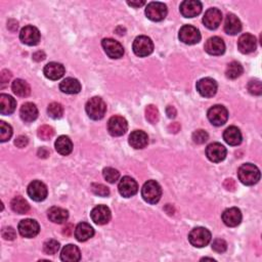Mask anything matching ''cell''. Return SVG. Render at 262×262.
Wrapping results in <instances>:
<instances>
[{
  "mask_svg": "<svg viewBox=\"0 0 262 262\" xmlns=\"http://www.w3.org/2000/svg\"><path fill=\"white\" fill-rule=\"evenodd\" d=\"M240 181L245 185H254L260 180V171L254 164H243L238 170Z\"/></svg>",
  "mask_w": 262,
  "mask_h": 262,
  "instance_id": "cell-1",
  "label": "cell"
},
{
  "mask_svg": "<svg viewBox=\"0 0 262 262\" xmlns=\"http://www.w3.org/2000/svg\"><path fill=\"white\" fill-rule=\"evenodd\" d=\"M86 113L92 120H100L105 117L107 112V105L104 99L95 97L90 98L85 106Z\"/></svg>",
  "mask_w": 262,
  "mask_h": 262,
  "instance_id": "cell-2",
  "label": "cell"
},
{
  "mask_svg": "<svg viewBox=\"0 0 262 262\" xmlns=\"http://www.w3.org/2000/svg\"><path fill=\"white\" fill-rule=\"evenodd\" d=\"M142 196L147 203L152 205L157 204L162 196L161 185L156 180H147L142 189Z\"/></svg>",
  "mask_w": 262,
  "mask_h": 262,
  "instance_id": "cell-3",
  "label": "cell"
},
{
  "mask_svg": "<svg viewBox=\"0 0 262 262\" xmlns=\"http://www.w3.org/2000/svg\"><path fill=\"white\" fill-rule=\"evenodd\" d=\"M189 241L196 248L206 247L211 241V232L205 228H196L190 232Z\"/></svg>",
  "mask_w": 262,
  "mask_h": 262,
  "instance_id": "cell-4",
  "label": "cell"
},
{
  "mask_svg": "<svg viewBox=\"0 0 262 262\" xmlns=\"http://www.w3.org/2000/svg\"><path fill=\"white\" fill-rule=\"evenodd\" d=\"M132 49L137 57H147L154 51V43L147 36H138L133 41Z\"/></svg>",
  "mask_w": 262,
  "mask_h": 262,
  "instance_id": "cell-5",
  "label": "cell"
},
{
  "mask_svg": "<svg viewBox=\"0 0 262 262\" xmlns=\"http://www.w3.org/2000/svg\"><path fill=\"white\" fill-rule=\"evenodd\" d=\"M180 40L188 45H193L199 43L201 40V33L200 31L196 29V27L191 26V25H185L181 27V29L180 30Z\"/></svg>",
  "mask_w": 262,
  "mask_h": 262,
  "instance_id": "cell-6",
  "label": "cell"
},
{
  "mask_svg": "<svg viewBox=\"0 0 262 262\" xmlns=\"http://www.w3.org/2000/svg\"><path fill=\"white\" fill-rule=\"evenodd\" d=\"M167 6L162 2H151L146 8V16L153 22H161L167 16Z\"/></svg>",
  "mask_w": 262,
  "mask_h": 262,
  "instance_id": "cell-7",
  "label": "cell"
},
{
  "mask_svg": "<svg viewBox=\"0 0 262 262\" xmlns=\"http://www.w3.org/2000/svg\"><path fill=\"white\" fill-rule=\"evenodd\" d=\"M208 119L214 126H221L226 124V122L229 119V112L226 109V107L216 105L213 106L209 109L207 113Z\"/></svg>",
  "mask_w": 262,
  "mask_h": 262,
  "instance_id": "cell-8",
  "label": "cell"
},
{
  "mask_svg": "<svg viewBox=\"0 0 262 262\" xmlns=\"http://www.w3.org/2000/svg\"><path fill=\"white\" fill-rule=\"evenodd\" d=\"M17 229L22 237L31 239L38 235L40 231V227L36 220L28 218V219L22 220L20 223H18Z\"/></svg>",
  "mask_w": 262,
  "mask_h": 262,
  "instance_id": "cell-9",
  "label": "cell"
},
{
  "mask_svg": "<svg viewBox=\"0 0 262 262\" xmlns=\"http://www.w3.org/2000/svg\"><path fill=\"white\" fill-rule=\"evenodd\" d=\"M128 123L125 118L121 116H113L108 122V131L111 135L121 136L126 133Z\"/></svg>",
  "mask_w": 262,
  "mask_h": 262,
  "instance_id": "cell-10",
  "label": "cell"
},
{
  "mask_svg": "<svg viewBox=\"0 0 262 262\" xmlns=\"http://www.w3.org/2000/svg\"><path fill=\"white\" fill-rule=\"evenodd\" d=\"M101 46L108 57L111 59L117 60L123 57V54H124L123 46L121 45V43H119L118 41L114 39H111V38L104 39L101 41Z\"/></svg>",
  "mask_w": 262,
  "mask_h": 262,
  "instance_id": "cell-11",
  "label": "cell"
},
{
  "mask_svg": "<svg viewBox=\"0 0 262 262\" xmlns=\"http://www.w3.org/2000/svg\"><path fill=\"white\" fill-rule=\"evenodd\" d=\"M28 195L33 201H44L48 196V186L40 180H34L28 186Z\"/></svg>",
  "mask_w": 262,
  "mask_h": 262,
  "instance_id": "cell-12",
  "label": "cell"
},
{
  "mask_svg": "<svg viewBox=\"0 0 262 262\" xmlns=\"http://www.w3.org/2000/svg\"><path fill=\"white\" fill-rule=\"evenodd\" d=\"M20 39L24 44L29 46L37 45L40 41V32L34 26H26L21 30Z\"/></svg>",
  "mask_w": 262,
  "mask_h": 262,
  "instance_id": "cell-13",
  "label": "cell"
},
{
  "mask_svg": "<svg viewBox=\"0 0 262 262\" xmlns=\"http://www.w3.org/2000/svg\"><path fill=\"white\" fill-rule=\"evenodd\" d=\"M196 90L204 98H212L217 92V83L211 78H203L196 82Z\"/></svg>",
  "mask_w": 262,
  "mask_h": 262,
  "instance_id": "cell-14",
  "label": "cell"
},
{
  "mask_svg": "<svg viewBox=\"0 0 262 262\" xmlns=\"http://www.w3.org/2000/svg\"><path fill=\"white\" fill-rule=\"evenodd\" d=\"M227 148L219 143L210 144L206 148V156L213 163H219L227 157Z\"/></svg>",
  "mask_w": 262,
  "mask_h": 262,
  "instance_id": "cell-15",
  "label": "cell"
},
{
  "mask_svg": "<svg viewBox=\"0 0 262 262\" xmlns=\"http://www.w3.org/2000/svg\"><path fill=\"white\" fill-rule=\"evenodd\" d=\"M90 217L92 221L98 224V226H104V224H107L111 220V210L105 205H98L92 209Z\"/></svg>",
  "mask_w": 262,
  "mask_h": 262,
  "instance_id": "cell-16",
  "label": "cell"
},
{
  "mask_svg": "<svg viewBox=\"0 0 262 262\" xmlns=\"http://www.w3.org/2000/svg\"><path fill=\"white\" fill-rule=\"evenodd\" d=\"M118 189L121 196H124V198H130V196L136 195L138 191V184L133 179H131V177L124 176L123 179L120 180Z\"/></svg>",
  "mask_w": 262,
  "mask_h": 262,
  "instance_id": "cell-17",
  "label": "cell"
},
{
  "mask_svg": "<svg viewBox=\"0 0 262 262\" xmlns=\"http://www.w3.org/2000/svg\"><path fill=\"white\" fill-rule=\"evenodd\" d=\"M222 21V14L218 8H209L203 17L204 25L210 30L217 29Z\"/></svg>",
  "mask_w": 262,
  "mask_h": 262,
  "instance_id": "cell-18",
  "label": "cell"
},
{
  "mask_svg": "<svg viewBox=\"0 0 262 262\" xmlns=\"http://www.w3.org/2000/svg\"><path fill=\"white\" fill-rule=\"evenodd\" d=\"M202 3L198 0H185L180 4V13L184 17H195L202 12Z\"/></svg>",
  "mask_w": 262,
  "mask_h": 262,
  "instance_id": "cell-19",
  "label": "cell"
},
{
  "mask_svg": "<svg viewBox=\"0 0 262 262\" xmlns=\"http://www.w3.org/2000/svg\"><path fill=\"white\" fill-rule=\"evenodd\" d=\"M257 48V40L254 35L246 33L243 34L238 41V49L242 53H251Z\"/></svg>",
  "mask_w": 262,
  "mask_h": 262,
  "instance_id": "cell-20",
  "label": "cell"
},
{
  "mask_svg": "<svg viewBox=\"0 0 262 262\" xmlns=\"http://www.w3.org/2000/svg\"><path fill=\"white\" fill-rule=\"evenodd\" d=\"M205 50L211 55H221L226 51V44L220 37L214 36L206 41Z\"/></svg>",
  "mask_w": 262,
  "mask_h": 262,
  "instance_id": "cell-21",
  "label": "cell"
},
{
  "mask_svg": "<svg viewBox=\"0 0 262 262\" xmlns=\"http://www.w3.org/2000/svg\"><path fill=\"white\" fill-rule=\"evenodd\" d=\"M222 221L224 222L226 226L229 228L238 227L242 221L241 210L236 207L224 210V212L222 213Z\"/></svg>",
  "mask_w": 262,
  "mask_h": 262,
  "instance_id": "cell-22",
  "label": "cell"
},
{
  "mask_svg": "<svg viewBox=\"0 0 262 262\" xmlns=\"http://www.w3.org/2000/svg\"><path fill=\"white\" fill-rule=\"evenodd\" d=\"M44 76L49 80H59L65 74V67L59 63H49L44 67Z\"/></svg>",
  "mask_w": 262,
  "mask_h": 262,
  "instance_id": "cell-23",
  "label": "cell"
},
{
  "mask_svg": "<svg viewBox=\"0 0 262 262\" xmlns=\"http://www.w3.org/2000/svg\"><path fill=\"white\" fill-rule=\"evenodd\" d=\"M148 144V136L143 130H135L129 135V145L136 148H144Z\"/></svg>",
  "mask_w": 262,
  "mask_h": 262,
  "instance_id": "cell-24",
  "label": "cell"
},
{
  "mask_svg": "<svg viewBox=\"0 0 262 262\" xmlns=\"http://www.w3.org/2000/svg\"><path fill=\"white\" fill-rule=\"evenodd\" d=\"M95 236V229L87 222H81L75 229V238L79 242H86Z\"/></svg>",
  "mask_w": 262,
  "mask_h": 262,
  "instance_id": "cell-25",
  "label": "cell"
},
{
  "mask_svg": "<svg viewBox=\"0 0 262 262\" xmlns=\"http://www.w3.org/2000/svg\"><path fill=\"white\" fill-rule=\"evenodd\" d=\"M20 115L23 121L27 123L33 122L38 117V109L32 102H25L21 107Z\"/></svg>",
  "mask_w": 262,
  "mask_h": 262,
  "instance_id": "cell-26",
  "label": "cell"
},
{
  "mask_svg": "<svg viewBox=\"0 0 262 262\" xmlns=\"http://www.w3.org/2000/svg\"><path fill=\"white\" fill-rule=\"evenodd\" d=\"M61 259L65 262H77L81 259V252L75 245H67L62 250Z\"/></svg>",
  "mask_w": 262,
  "mask_h": 262,
  "instance_id": "cell-27",
  "label": "cell"
},
{
  "mask_svg": "<svg viewBox=\"0 0 262 262\" xmlns=\"http://www.w3.org/2000/svg\"><path fill=\"white\" fill-rule=\"evenodd\" d=\"M242 30V23L239 17L233 14H229L224 23V31L229 35H236Z\"/></svg>",
  "mask_w": 262,
  "mask_h": 262,
  "instance_id": "cell-28",
  "label": "cell"
},
{
  "mask_svg": "<svg viewBox=\"0 0 262 262\" xmlns=\"http://www.w3.org/2000/svg\"><path fill=\"white\" fill-rule=\"evenodd\" d=\"M223 139L229 146H239L242 143V133L238 127L230 126L223 132Z\"/></svg>",
  "mask_w": 262,
  "mask_h": 262,
  "instance_id": "cell-29",
  "label": "cell"
},
{
  "mask_svg": "<svg viewBox=\"0 0 262 262\" xmlns=\"http://www.w3.org/2000/svg\"><path fill=\"white\" fill-rule=\"evenodd\" d=\"M60 89L62 92L67 93V95H76L81 90V84L75 78H66L61 82Z\"/></svg>",
  "mask_w": 262,
  "mask_h": 262,
  "instance_id": "cell-30",
  "label": "cell"
},
{
  "mask_svg": "<svg viewBox=\"0 0 262 262\" xmlns=\"http://www.w3.org/2000/svg\"><path fill=\"white\" fill-rule=\"evenodd\" d=\"M16 108V101L13 97L8 95L0 96V114L11 115L14 113Z\"/></svg>",
  "mask_w": 262,
  "mask_h": 262,
  "instance_id": "cell-31",
  "label": "cell"
},
{
  "mask_svg": "<svg viewBox=\"0 0 262 262\" xmlns=\"http://www.w3.org/2000/svg\"><path fill=\"white\" fill-rule=\"evenodd\" d=\"M55 149H57V152L59 154L63 156L70 155L73 151V144L70 137L66 135L60 136L57 139V142H55Z\"/></svg>",
  "mask_w": 262,
  "mask_h": 262,
  "instance_id": "cell-32",
  "label": "cell"
},
{
  "mask_svg": "<svg viewBox=\"0 0 262 262\" xmlns=\"http://www.w3.org/2000/svg\"><path fill=\"white\" fill-rule=\"evenodd\" d=\"M48 213H49L48 215H49V220L52 221L53 223L62 224L67 221L69 218L68 211L61 207H51Z\"/></svg>",
  "mask_w": 262,
  "mask_h": 262,
  "instance_id": "cell-33",
  "label": "cell"
},
{
  "mask_svg": "<svg viewBox=\"0 0 262 262\" xmlns=\"http://www.w3.org/2000/svg\"><path fill=\"white\" fill-rule=\"evenodd\" d=\"M12 89L15 95L20 98H26L31 93L30 85L22 79H16L12 84Z\"/></svg>",
  "mask_w": 262,
  "mask_h": 262,
  "instance_id": "cell-34",
  "label": "cell"
},
{
  "mask_svg": "<svg viewBox=\"0 0 262 262\" xmlns=\"http://www.w3.org/2000/svg\"><path fill=\"white\" fill-rule=\"evenodd\" d=\"M11 207L13 211L17 214H26L30 210V205L23 198V196H15L11 203Z\"/></svg>",
  "mask_w": 262,
  "mask_h": 262,
  "instance_id": "cell-35",
  "label": "cell"
},
{
  "mask_svg": "<svg viewBox=\"0 0 262 262\" xmlns=\"http://www.w3.org/2000/svg\"><path fill=\"white\" fill-rule=\"evenodd\" d=\"M244 72L242 65L238 62H231L228 65L227 70H226V75L229 79H237L240 77L241 75Z\"/></svg>",
  "mask_w": 262,
  "mask_h": 262,
  "instance_id": "cell-36",
  "label": "cell"
},
{
  "mask_svg": "<svg viewBox=\"0 0 262 262\" xmlns=\"http://www.w3.org/2000/svg\"><path fill=\"white\" fill-rule=\"evenodd\" d=\"M48 113L52 119H60L64 115V108L59 102H51L48 108Z\"/></svg>",
  "mask_w": 262,
  "mask_h": 262,
  "instance_id": "cell-37",
  "label": "cell"
},
{
  "mask_svg": "<svg viewBox=\"0 0 262 262\" xmlns=\"http://www.w3.org/2000/svg\"><path fill=\"white\" fill-rule=\"evenodd\" d=\"M12 135H13L12 126L1 121V122H0V142L1 143L8 142V140L11 139Z\"/></svg>",
  "mask_w": 262,
  "mask_h": 262,
  "instance_id": "cell-38",
  "label": "cell"
},
{
  "mask_svg": "<svg viewBox=\"0 0 262 262\" xmlns=\"http://www.w3.org/2000/svg\"><path fill=\"white\" fill-rule=\"evenodd\" d=\"M60 250V243L55 240H49L44 243L43 245V251L45 254L49 255H54L58 253Z\"/></svg>",
  "mask_w": 262,
  "mask_h": 262,
  "instance_id": "cell-39",
  "label": "cell"
},
{
  "mask_svg": "<svg viewBox=\"0 0 262 262\" xmlns=\"http://www.w3.org/2000/svg\"><path fill=\"white\" fill-rule=\"evenodd\" d=\"M146 118L149 123L155 124L159 121V111L156 106L149 105L146 108Z\"/></svg>",
  "mask_w": 262,
  "mask_h": 262,
  "instance_id": "cell-40",
  "label": "cell"
},
{
  "mask_svg": "<svg viewBox=\"0 0 262 262\" xmlns=\"http://www.w3.org/2000/svg\"><path fill=\"white\" fill-rule=\"evenodd\" d=\"M102 175H104L105 180L110 183H115L120 177L119 171L114 169V168H111V167L105 168L104 171H102Z\"/></svg>",
  "mask_w": 262,
  "mask_h": 262,
  "instance_id": "cell-41",
  "label": "cell"
},
{
  "mask_svg": "<svg viewBox=\"0 0 262 262\" xmlns=\"http://www.w3.org/2000/svg\"><path fill=\"white\" fill-rule=\"evenodd\" d=\"M192 137H193V140H194L195 144L203 145V144H205L206 142H207L208 138H209V135H208L207 132H206L205 130L199 129V130L195 131Z\"/></svg>",
  "mask_w": 262,
  "mask_h": 262,
  "instance_id": "cell-42",
  "label": "cell"
},
{
  "mask_svg": "<svg viewBox=\"0 0 262 262\" xmlns=\"http://www.w3.org/2000/svg\"><path fill=\"white\" fill-rule=\"evenodd\" d=\"M38 137L42 140H49L54 135V130L51 126L43 125L38 129Z\"/></svg>",
  "mask_w": 262,
  "mask_h": 262,
  "instance_id": "cell-43",
  "label": "cell"
},
{
  "mask_svg": "<svg viewBox=\"0 0 262 262\" xmlns=\"http://www.w3.org/2000/svg\"><path fill=\"white\" fill-rule=\"evenodd\" d=\"M91 191L92 193L99 196H108L110 195V190L106 185L100 183H93L91 184Z\"/></svg>",
  "mask_w": 262,
  "mask_h": 262,
  "instance_id": "cell-44",
  "label": "cell"
},
{
  "mask_svg": "<svg viewBox=\"0 0 262 262\" xmlns=\"http://www.w3.org/2000/svg\"><path fill=\"white\" fill-rule=\"evenodd\" d=\"M248 90L253 96H261L262 85L259 80H252L248 84Z\"/></svg>",
  "mask_w": 262,
  "mask_h": 262,
  "instance_id": "cell-45",
  "label": "cell"
},
{
  "mask_svg": "<svg viewBox=\"0 0 262 262\" xmlns=\"http://www.w3.org/2000/svg\"><path fill=\"white\" fill-rule=\"evenodd\" d=\"M212 249L215 252H217V253H223V252H226L228 249L227 242L222 239L214 240L212 243Z\"/></svg>",
  "mask_w": 262,
  "mask_h": 262,
  "instance_id": "cell-46",
  "label": "cell"
},
{
  "mask_svg": "<svg viewBox=\"0 0 262 262\" xmlns=\"http://www.w3.org/2000/svg\"><path fill=\"white\" fill-rule=\"evenodd\" d=\"M1 236L6 241H14L16 238V230L13 228H3L1 230Z\"/></svg>",
  "mask_w": 262,
  "mask_h": 262,
  "instance_id": "cell-47",
  "label": "cell"
},
{
  "mask_svg": "<svg viewBox=\"0 0 262 262\" xmlns=\"http://www.w3.org/2000/svg\"><path fill=\"white\" fill-rule=\"evenodd\" d=\"M28 143H29V139H28L27 136L25 135H20L18 137H16V142H15V145L17 147H20V148H23L25 147Z\"/></svg>",
  "mask_w": 262,
  "mask_h": 262,
  "instance_id": "cell-48",
  "label": "cell"
},
{
  "mask_svg": "<svg viewBox=\"0 0 262 262\" xmlns=\"http://www.w3.org/2000/svg\"><path fill=\"white\" fill-rule=\"evenodd\" d=\"M12 78V73L7 71V70H3L1 72V88H3L5 85H6V83L11 80Z\"/></svg>",
  "mask_w": 262,
  "mask_h": 262,
  "instance_id": "cell-49",
  "label": "cell"
},
{
  "mask_svg": "<svg viewBox=\"0 0 262 262\" xmlns=\"http://www.w3.org/2000/svg\"><path fill=\"white\" fill-rule=\"evenodd\" d=\"M224 188H226L228 191H235L236 189V182L233 180H227L224 181Z\"/></svg>",
  "mask_w": 262,
  "mask_h": 262,
  "instance_id": "cell-50",
  "label": "cell"
},
{
  "mask_svg": "<svg viewBox=\"0 0 262 262\" xmlns=\"http://www.w3.org/2000/svg\"><path fill=\"white\" fill-rule=\"evenodd\" d=\"M45 59V53L43 51H37L33 54V60L36 62H41Z\"/></svg>",
  "mask_w": 262,
  "mask_h": 262,
  "instance_id": "cell-51",
  "label": "cell"
},
{
  "mask_svg": "<svg viewBox=\"0 0 262 262\" xmlns=\"http://www.w3.org/2000/svg\"><path fill=\"white\" fill-rule=\"evenodd\" d=\"M166 113H167V115H168V117H169V118H175V116H176V110H175L174 107L169 106V107L167 108V110H166Z\"/></svg>",
  "mask_w": 262,
  "mask_h": 262,
  "instance_id": "cell-52",
  "label": "cell"
},
{
  "mask_svg": "<svg viewBox=\"0 0 262 262\" xmlns=\"http://www.w3.org/2000/svg\"><path fill=\"white\" fill-rule=\"evenodd\" d=\"M168 129H169L170 132H173V133H176V132H179L180 129V125L179 123H172L169 127H168Z\"/></svg>",
  "mask_w": 262,
  "mask_h": 262,
  "instance_id": "cell-53",
  "label": "cell"
},
{
  "mask_svg": "<svg viewBox=\"0 0 262 262\" xmlns=\"http://www.w3.org/2000/svg\"><path fill=\"white\" fill-rule=\"evenodd\" d=\"M49 156V152L45 147H41L38 149V157L40 158H48Z\"/></svg>",
  "mask_w": 262,
  "mask_h": 262,
  "instance_id": "cell-54",
  "label": "cell"
},
{
  "mask_svg": "<svg viewBox=\"0 0 262 262\" xmlns=\"http://www.w3.org/2000/svg\"><path fill=\"white\" fill-rule=\"evenodd\" d=\"M128 5L130 6H133V7H140L146 4V1H144V0H142V1H127Z\"/></svg>",
  "mask_w": 262,
  "mask_h": 262,
  "instance_id": "cell-55",
  "label": "cell"
},
{
  "mask_svg": "<svg viewBox=\"0 0 262 262\" xmlns=\"http://www.w3.org/2000/svg\"><path fill=\"white\" fill-rule=\"evenodd\" d=\"M73 229H74L73 227L71 226V224H69V226H67L66 228H64L63 233H64V235H66V236H70L71 233H72V231H73Z\"/></svg>",
  "mask_w": 262,
  "mask_h": 262,
  "instance_id": "cell-56",
  "label": "cell"
}]
</instances>
